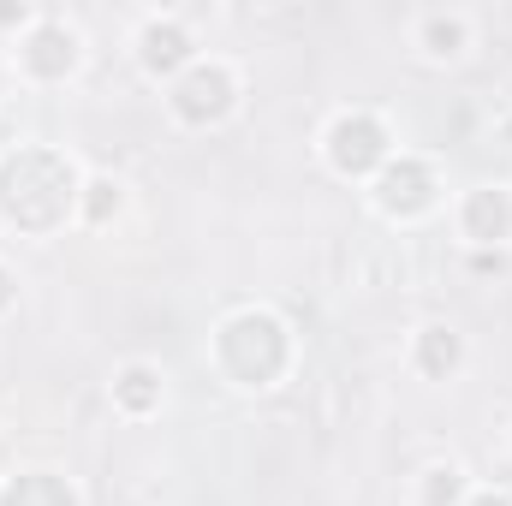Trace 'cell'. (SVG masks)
Listing matches in <instances>:
<instances>
[{
    "instance_id": "6da1fadb",
    "label": "cell",
    "mask_w": 512,
    "mask_h": 506,
    "mask_svg": "<svg viewBox=\"0 0 512 506\" xmlns=\"http://www.w3.org/2000/svg\"><path fill=\"white\" fill-rule=\"evenodd\" d=\"M233 108V72L215 60V66H191L179 84H173V114L179 120H191V126H203V120H221Z\"/></svg>"
},
{
    "instance_id": "7a4b0ae2",
    "label": "cell",
    "mask_w": 512,
    "mask_h": 506,
    "mask_svg": "<svg viewBox=\"0 0 512 506\" xmlns=\"http://www.w3.org/2000/svg\"><path fill=\"white\" fill-rule=\"evenodd\" d=\"M328 161L340 173H370L376 161H387V131L370 114H340L328 126Z\"/></svg>"
},
{
    "instance_id": "3957f363",
    "label": "cell",
    "mask_w": 512,
    "mask_h": 506,
    "mask_svg": "<svg viewBox=\"0 0 512 506\" xmlns=\"http://www.w3.org/2000/svg\"><path fill=\"white\" fill-rule=\"evenodd\" d=\"M18 60H24V72L60 78V72H72V66H78V30H72V24H60V18H36V24H30V36H24V48H18Z\"/></svg>"
},
{
    "instance_id": "277c9868",
    "label": "cell",
    "mask_w": 512,
    "mask_h": 506,
    "mask_svg": "<svg viewBox=\"0 0 512 506\" xmlns=\"http://www.w3.org/2000/svg\"><path fill=\"white\" fill-rule=\"evenodd\" d=\"M137 60L149 66V72H179V66H191V36H185V24L179 18H143V30H137Z\"/></svg>"
},
{
    "instance_id": "5b68a950",
    "label": "cell",
    "mask_w": 512,
    "mask_h": 506,
    "mask_svg": "<svg viewBox=\"0 0 512 506\" xmlns=\"http://www.w3.org/2000/svg\"><path fill=\"white\" fill-rule=\"evenodd\" d=\"M465 36H471V24H465L459 12H423V18H417V42H423L429 60H453V54H465Z\"/></svg>"
},
{
    "instance_id": "8992f818",
    "label": "cell",
    "mask_w": 512,
    "mask_h": 506,
    "mask_svg": "<svg viewBox=\"0 0 512 506\" xmlns=\"http://www.w3.org/2000/svg\"><path fill=\"white\" fill-rule=\"evenodd\" d=\"M507 227H512L507 191H471V203H465V233L489 245V239H507Z\"/></svg>"
},
{
    "instance_id": "52a82bcc",
    "label": "cell",
    "mask_w": 512,
    "mask_h": 506,
    "mask_svg": "<svg viewBox=\"0 0 512 506\" xmlns=\"http://www.w3.org/2000/svg\"><path fill=\"white\" fill-rule=\"evenodd\" d=\"M114 399L126 405L131 417H143L149 405H161V376H155L149 364H126V370H120V381H114Z\"/></svg>"
},
{
    "instance_id": "ba28073f",
    "label": "cell",
    "mask_w": 512,
    "mask_h": 506,
    "mask_svg": "<svg viewBox=\"0 0 512 506\" xmlns=\"http://www.w3.org/2000/svg\"><path fill=\"white\" fill-rule=\"evenodd\" d=\"M453 364H459V334L441 328V322L423 328V370H429V376H447Z\"/></svg>"
},
{
    "instance_id": "9c48e42d",
    "label": "cell",
    "mask_w": 512,
    "mask_h": 506,
    "mask_svg": "<svg viewBox=\"0 0 512 506\" xmlns=\"http://www.w3.org/2000/svg\"><path fill=\"white\" fill-rule=\"evenodd\" d=\"M84 191H90V197H84V215H90V221H102L108 209H120V185H114V179H90Z\"/></svg>"
},
{
    "instance_id": "30bf717a",
    "label": "cell",
    "mask_w": 512,
    "mask_h": 506,
    "mask_svg": "<svg viewBox=\"0 0 512 506\" xmlns=\"http://www.w3.org/2000/svg\"><path fill=\"white\" fill-rule=\"evenodd\" d=\"M6 304H12V274L0 268V310H6Z\"/></svg>"
},
{
    "instance_id": "8fae6325",
    "label": "cell",
    "mask_w": 512,
    "mask_h": 506,
    "mask_svg": "<svg viewBox=\"0 0 512 506\" xmlns=\"http://www.w3.org/2000/svg\"><path fill=\"white\" fill-rule=\"evenodd\" d=\"M0 84H6V72H0Z\"/></svg>"
}]
</instances>
